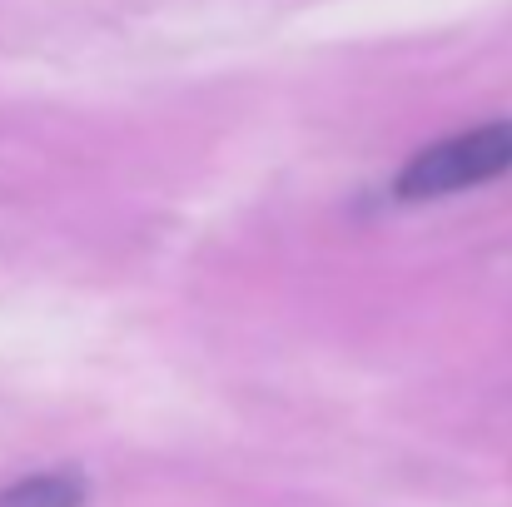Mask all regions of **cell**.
<instances>
[{
    "label": "cell",
    "instance_id": "cell-1",
    "mask_svg": "<svg viewBox=\"0 0 512 507\" xmlns=\"http://www.w3.org/2000/svg\"><path fill=\"white\" fill-rule=\"evenodd\" d=\"M512 169V120H488L478 130L448 135L428 150H418L408 165L398 169L393 194L403 204H423V199H448L463 189H478L488 179H503Z\"/></svg>",
    "mask_w": 512,
    "mask_h": 507
},
{
    "label": "cell",
    "instance_id": "cell-2",
    "mask_svg": "<svg viewBox=\"0 0 512 507\" xmlns=\"http://www.w3.org/2000/svg\"><path fill=\"white\" fill-rule=\"evenodd\" d=\"M90 488L80 473H35L0 488V507H85Z\"/></svg>",
    "mask_w": 512,
    "mask_h": 507
}]
</instances>
